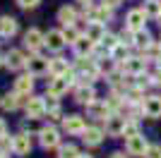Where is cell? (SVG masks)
I'll use <instances>...</instances> for the list:
<instances>
[{"instance_id":"6da1fadb","label":"cell","mask_w":161,"mask_h":158,"mask_svg":"<svg viewBox=\"0 0 161 158\" xmlns=\"http://www.w3.org/2000/svg\"><path fill=\"white\" fill-rule=\"evenodd\" d=\"M125 149H128L130 156H147L149 144H147V139L142 137V134H137V137H130V139H128Z\"/></svg>"},{"instance_id":"7a4b0ae2","label":"cell","mask_w":161,"mask_h":158,"mask_svg":"<svg viewBox=\"0 0 161 158\" xmlns=\"http://www.w3.org/2000/svg\"><path fill=\"white\" fill-rule=\"evenodd\" d=\"M27 67H29V74H31V77H41V74H46L48 70H51V60L36 55V58L27 60Z\"/></svg>"},{"instance_id":"3957f363","label":"cell","mask_w":161,"mask_h":158,"mask_svg":"<svg viewBox=\"0 0 161 158\" xmlns=\"http://www.w3.org/2000/svg\"><path fill=\"white\" fill-rule=\"evenodd\" d=\"M39 137H41V146H43V149H55L58 141H60V134H58V129H53V127H43V129L39 132Z\"/></svg>"},{"instance_id":"277c9868","label":"cell","mask_w":161,"mask_h":158,"mask_svg":"<svg viewBox=\"0 0 161 158\" xmlns=\"http://www.w3.org/2000/svg\"><path fill=\"white\" fill-rule=\"evenodd\" d=\"M43 43H46V36H43L39 29H29V31L24 34V46H27L29 50H39Z\"/></svg>"},{"instance_id":"5b68a950","label":"cell","mask_w":161,"mask_h":158,"mask_svg":"<svg viewBox=\"0 0 161 158\" xmlns=\"http://www.w3.org/2000/svg\"><path fill=\"white\" fill-rule=\"evenodd\" d=\"M63 127H65L67 134H84V120L80 118V115H67L65 120H63Z\"/></svg>"},{"instance_id":"8992f818","label":"cell","mask_w":161,"mask_h":158,"mask_svg":"<svg viewBox=\"0 0 161 158\" xmlns=\"http://www.w3.org/2000/svg\"><path fill=\"white\" fill-rule=\"evenodd\" d=\"M123 67H125V72H128L130 77H140V74H144V70H147V60L144 58H128Z\"/></svg>"},{"instance_id":"52a82bcc","label":"cell","mask_w":161,"mask_h":158,"mask_svg":"<svg viewBox=\"0 0 161 158\" xmlns=\"http://www.w3.org/2000/svg\"><path fill=\"white\" fill-rule=\"evenodd\" d=\"M144 22H147V12L144 10H130L128 12V29L130 31L144 29Z\"/></svg>"},{"instance_id":"ba28073f","label":"cell","mask_w":161,"mask_h":158,"mask_svg":"<svg viewBox=\"0 0 161 158\" xmlns=\"http://www.w3.org/2000/svg\"><path fill=\"white\" fill-rule=\"evenodd\" d=\"M125 122H128V120L120 118V115H108L106 118V132L111 137H118V134H123V129H125Z\"/></svg>"},{"instance_id":"9c48e42d","label":"cell","mask_w":161,"mask_h":158,"mask_svg":"<svg viewBox=\"0 0 161 158\" xmlns=\"http://www.w3.org/2000/svg\"><path fill=\"white\" fill-rule=\"evenodd\" d=\"M46 113V101L39 98V96H31L27 98V115L29 118H41Z\"/></svg>"},{"instance_id":"30bf717a","label":"cell","mask_w":161,"mask_h":158,"mask_svg":"<svg viewBox=\"0 0 161 158\" xmlns=\"http://www.w3.org/2000/svg\"><path fill=\"white\" fill-rule=\"evenodd\" d=\"M31 89H34L31 74H22V77L14 79V93H19L22 98H24V96H29V93H31Z\"/></svg>"},{"instance_id":"8fae6325","label":"cell","mask_w":161,"mask_h":158,"mask_svg":"<svg viewBox=\"0 0 161 158\" xmlns=\"http://www.w3.org/2000/svg\"><path fill=\"white\" fill-rule=\"evenodd\" d=\"M65 43H67V41H65V34H63V31H55V29H53V31L46 34V46H48V50H55V53H58V50H63Z\"/></svg>"},{"instance_id":"7c38bea8","label":"cell","mask_w":161,"mask_h":158,"mask_svg":"<svg viewBox=\"0 0 161 158\" xmlns=\"http://www.w3.org/2000/svg\"><path fill=\"white\" fill-rule=\"evenodd\" d=\"M142 110L147 113L149 118H161V96H149V98H144Z\"/></svg>"},{"instance_id":"4fadbf2b","label":"cell","mask_w":161,"mask_h":158,"mask_svg":"<svg viewBox=\"0 0 161 158\" xmlns=\"http://www.w3.org/2000/svg\"><path fill=\"white\" fill-rule=\"evenodd\" d=\"M87 110H89L92 118H103V120H106L108 115H111V108H108L106 101H92V103L87 105Z\"/></svg>"},{"instance_id":"5bb4252c","label":"cell","mask_w":161,"mask_h":158,"mask_svg":"<svg viewBox=\"0 0 161 158\" xmlns=\"http://www.w3.org/2000/svg\"><path fill=\"white\" fill-rule=\"evenodd\" d=\"M67 86H70V79H67V77H53L51 82H48V93L60 96V93L67 91Z\"/></svg>"},{"instance_id":"9a60e30c","label":"cell","mask_w":161,"mask_h":158,"mask_svg":"<svg viewBox=\"0 0 161 158\" xmlns=\"http://www.w3.org/2000/svg\"><path fill=\"white\" fill-rule=\"evenodd\" d=\"M5 65L10 67V70H22V67L27 65V60H24V53L22 50H10L5 58Z\"/></svg>"},{"instance_id":"2e32d148","label":"cell","mask_w":161,"mask_h":158,"mask_svg":"<svg viewBox=\"0 0 161 158\" xmlns=\"http://www.w3.org/2000/svg\"><path fill=\"white\" fill-rule=\"evenodd\" d=\"M72 46H75V53H77L80 58H84V55H89V53L94 50V41L89 39V36H80Z\"/></svg>"},{"instance_id":"e0dca14e","label":"cell","mask_w":161,"mask_h":158,"mask_svg":"<svg viewBox=\"0 0 161 158\" xmlns=\"http://www.w3.org/2000/svg\"><path fill=\"white\" fill-rule=\"evenodd\" d=\"M82 139H84L89 146H99L101 141H103V132H101L99 127H87L84 134H82Z\"/></svg>"},{"instance_id":"ac0fdd59","label":"cell","mask_w":161,"mask_h":158,"mask_svg":"<svg viewBox=\"0 0 161 158\" xmlns=\"http://www.w3.org/2000/svg\"><path fill=\"white\" fill-rule=\"evenodd\" d=\"M29 151H31V139L27 134H17L14 137V153L17 156H27Z\"/></svg>"},{"instance_id":"d6986e66","label":"cell","mask_w":161,"mask_h":158,"mask_svg":"<svg viewBox=\"0 0 161 158\" xmlns=\"http://www.w3.org/2000/svg\"><path fill=\"white\" fill-rule=\"evenodd\" d=\"M17 34V19L14 17H0V36H14Z\"/></svg>"},{"instance_id":"ffe728a7","label":"cell","mask_w":161,"mask_h":158,"mask_svg":"<svg viewBox=\"0 0 161 158\" xmlns=\"http://www.w3.org/2000/svg\"><path fill=\"white\" fill-rule=\"evenodd\" d=\"M87 36L94 41V43H101V41H103V36H106L103 24H101V22H92V24L87 26Z\"/></svg>"},{"instance_id":"44dd1931","label":"cell","mask_w":161,"mask_h":158,"mask_svg":"<svg viewBox=\"0 0 161 158\" xmlns=\"http://www.w3.org/2000/svg\"><path fill=\"white\" fill-rule=\"evenodd\" d=\"M75 96H77V101L80 103H92L94 101V89H92V84H84V86H80L77 91H75Z\"/></svg>"},{"instance_id":"7402d4cb","label":"cell","mask_w":161,"mask_h":158,"mask_svg":"<svg viewBox=\"0 0 161 158\" xmlns=\"http://www.w3.org/2000/svg\"><path fill=\"white\" fill-rule=\"evenodd\" d=\"M58 19L65 26H72L75 22H77V12H75L72 7H60V10H58Z\"/></svg>"},{"instance_id":"603a6c76","label":"cell","mask_w":161,"mask_h":158,"mask_svg":"<svg viewBox=\"0 0 161 158\" xmlns=\"http://www.w3.org/2000/svg\"><path fill=\"white\" fill-rule=\"evenodd\" d=\"M130 39H132V43H135L137 48H142V50H144V48L152 43V39H149V34L144 31V29H140V31H132V36H130Z\"/></svg>"},{"instance_id":"cb8c5ba5","label":"cell","mask_w":161,"mask_h":158,"mask_svg":"<svg viewBox=\"0 0 161 158\" xmlns=\"http://www.w3.org/2000/svg\"><path fill=\"white\" fill-rule=\"evenodd\" d=\"M48 72L53 74V77H63V74L70 72V70H67V62L63 58H55V60H51V70H48Z\"/></svg>"},{"instance_id":"d4e9b609","label":"cell","mask_w":161,"mask_h":158,"mask_svg":"<svg viewBox=\"0 0 161 158\" xmlns=\"http://www.w3.org/2000/svg\"><path fill=\"white\" fill-rule=\"evenodd\" d=\"M19 101H24L19 96V93H7V96H3V101H0V105L5 108V110H14L17 105H19Z\"/></svg>"},{"instance_id":"484cf974","label":"cell","mask_w":161,"mask_h":158,"mask_svg":"<svg viewBox=\"0 0 161 158\" xmlns=\"http://www.w3.org/2000/svg\"><path fill=\"white\" fill-rule=\"evenodd\" d=\"M142 10L147 12V17H156V19H159L161 17V0H147Z\"/></svg>"},{"instance_id":"4316f807","label":"cell","mask_w":161,"mask_h":158,"mask_svg":"<svg viewBox=\"0 0 161 158\" xmlns=\"http://www.w3.org/2000/svg\"><path fill=\"white\" fill-rule=\"evenodd\" d=\"M58 158H80V151H77V146H72V144L60 146V149H58Z\"/></svg>"},{"instance_id":"83f0119b","label":"cell","mask_w":161,"mask_h":158,"mask_svg":"<svg viewBox=\"0 0 161 158\" xmlns=\"http://www.w3.org/2000/svg\"><path fill=\"white\" fill-rule=\"evenodd\" d=\"M111 58L118 60V62H123V60H128V48H125V43H118V46L111 50Z\"/></svg>"},{"instance_id":"f1b7e54d","label":"cell","mask_w":161,"mask_h":158,"mask_svg":"<svg viewBox=\"0 0 161 158\" xmlns=\"http://www.w3.org/2000/svg\"><path fill=\"white\" fill-rule=\"evenodd\" d=\"M10 151H14V139H10V137H0V156H5V153H10Z\"/></svg>"},{"instance_id":"f546056e","label":"cell","mask_w":161,"mask_h":158,"mask_svg":"<svg viewBox=\"0 0 161 158\" xmlns=\"http://www.w3.org/2000/svg\"><path fill=\"white\" fill-rule=\"evenodd\" d=\"M144 55L152 58V60H161V43H149L144 48Z\"/></svg>"},{"instance_id":"4dcf8cb0","label":"cell","mask_w":161,"mask_h":158,"mask_svg":"<svg viewBox=\"0 0 161 158\" xmlns=\"http://www.w3.org/2000/svg\"><path fill=\"white\" fill-rule=\"evenodd\" d=\"M137 134H140V125H137V122H135V120H128V122H125V129H123V137H137Z\"/></svg>"},{"instance_id":"1f68e13d","label":"cell","mask_w":161,"mask_h":158,"mask_svg":"<svg viewBox=\"0 0 161 158\" xmlns=\"http://www.w3.org/2000/svg\"><path fill=\"white\" fill-rule=\"evenodd\" d=\"M101 43H103V48H106V50L111 53V50H113L115 46H118V43H120V41L115 39V36H111V34H106V36H103V41H101Z\"/></svg>"},{"instance_id":"d6a6232c","label":"cell","mask_w":161,"mask_h":158,"mask_svg":"<svg viewBox=\"0 0 161 158\" xmlns=\"http://www.w3.org/2000/svg\"><path fill=\"white\" fill-rule=\"evenodd\" d=\"M63 34H65V41H67V43H75V41L80 39V34H77V29H75V24L72 26H65V31H63Z\"/></svg>"},{"instance_id":"836d02e7","label":"cell","mask_w":161,"mask_h":158,"mask_svg":"<svg viewBox=\"0 0 161 158\" xmlns=\"http://www.w3.org/2000/svg\"><path fill=\"white\" fill-rule=\"evenodd\" d=\"M43 101H46V110H55L58 108V96H53V93H48Z\"/></svg>"},{"instance_id":"e575fe53","label":"cell","mask_w":161,"mask_h":158,"mask_svg":"<svg viewBox=\"0 0 161 158\" xmlns=\"http://www.w3.org/2000/svg\"><path fill=\"white\" fill-rule=\"evenodd\" d=\"M147 158H161V146H149L147 149Z\"/></svg>"},{"instance_id":"d590c367","label":"cell","mask_w":161,"mask_h":158,"mask_svg":"<svg viewBox=\"0 0 161 158\" xmlns=\"http://www.w3.org/2000/svg\"><path fill=\"white\" fill-rule=\"evenodd\" d=\"M19 3V7H24V10H29V7H36L39 5V0H17Z\"/></svg>"},{"instance_id":"8d00e7d4","label":"cell","mask_w":161,"mask_h":158,"mask_svg":"<svg viewBox=\"0 0 161 158\" xmlns=\"http://www.w3.org/2000/svg\"><path fill=\"white\" fill-rule=\"evenodd\" d=\"M120 3H123V0H103V5H106V7H111V10H113V7H118Z\"/></svg>"},{"instance_id":"74e56055","label":"cell","mask_w":161,"mask_h":158,"mask_svg":"<svg viewBox=\"0 0 161 158\" xmlns=\"http://www.w3.org/2000/svg\"><path fill=\"white\" fill-rule=\"evenodd\" d=\"M48 118H51V120H60V108H55V110H48Z\"/></svg>"},{"instance_id":"f35d334b","label":"cell","mask_w":161,"mask_h":158,"mask_svg":"<svg viewBox=\"0 0 161 158\" xmlns=\"http://www.w3.org/2000/svg\"><path fill=\"white\" fill-rule=\"evenodd\" d=\"M3 134H5V122L0 120V137H3Z\"/></svg>"},{"instance_id":"ab89813d","label":"cell","mask_w":161,"mask_h":158,"mask_svg":"<svg viewBox=\"0 0 161 158\" xmlns=\"http://www.w3.org/2000/svg\"><path fill=\"white\" fill-rule=\"evenodd\" d=\"M111 158H128V156H125V153H113Z\"/></svg>"},{"instance_id":"60d3db41","label":"cell","mask_w":161,"mask_h":158,"mask_svg":"<svg viewBox=\"0 0 161 158\" xmlns=\"http://www.w3.org/2000/svg\"><path fill=\"white\" fill-rule=\"evenodd\" d=\"M156 82H159V84H161V70H159V72H156Z\"/></svg>"},{"instance_id":"b9f144b4","label":"cell","mask_w":161,"mask_h":158,"mask_svg":"<svg viewBox=\"0 0 161 158\" xmlns=\"http://www.w3.org/2000/svg\"><path fill=\"white\" fill-rule=\"evenodd\" d=\"M80 3H84V5H89V3H92V0H80Z\"/></svg>"},{"instance_id":"7bdbcfd3","label":"cell","mask_w":161,"mask_h":158,"mask_svg":"<svg viewBox=\"0 0 161 158\" xmlns=\"http://www.w3.org/2000/svg\"><path fill=\"white\" fill-rule=\"evenodd\" d=\"M80 158H94V156H80Z\"/></svg>"},{"instance_id":"ee69618b","label":"cell","mask_w":161,"mask_h":158,"mask_svg":"<svg viewBox=\"0 0 161 158\" xmlns=\"http://www.w3.org/2000/svg\"><path fill=\"white\" fill-rule=\"evenodd\" d=\"M159 70H161V60H159Z\"/></svg>"},{"instance_id":"f6af8a7d","label":"cell","mask_w":161,"mask_h":158,"mask_svg":"<svg viewBox=\"0 0 161 158\" xmlns=\"http://www.w3.org/2000/svg\"><path fill=\"white\" fill-rule=\"evenodd\" d=\"M0 158H10V156H0Z\"/></svg>"},{"instance_id":"bcb514c9","label":"cell","mask_w":161,"mask_h":158,"mask_svg":"<svg viewBox=\"0 0 161 158\" xmlns=\"http://www.w3.org/2000/svg\"><path fill=\"white\" fill-rule=\"evenodd\" d=\"M0 65H3V58H0Z\"/></svg>"},{"instance_id":"7dc6e473","label":"cell","mask_w":161,"mask_h":158,"mask_svg":"<svg viewBox=\"0 0 161 158\" xmlns=\"http://www.w3.org/2000/svg\"><path fill=\"white\" fill-rule=\"evenodd\" d=\"M159 22H161V17H159Z\"/></svg>"}]
</instances>
